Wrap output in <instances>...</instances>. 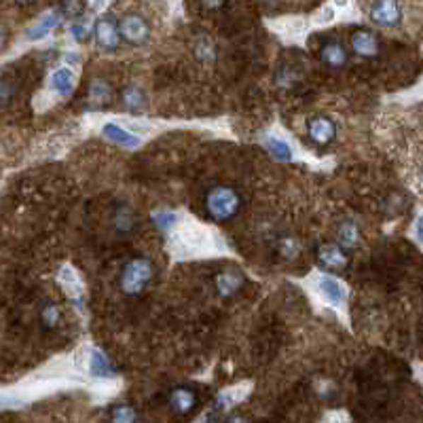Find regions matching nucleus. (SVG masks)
<instances>
[{
    "label": "nucleus",
    "mask_w": 423,
    "mask_h": 423,
    "mask_svg": "<svg viewBox=\"0 0 423 423\" xmlns=\"http://www.w3.org/2000/svg\"><path fill=\"white\" fill-rule=\"evenodd\" d=\"M95 2H98V4H100V2H102V0H95Z\"/></svg>",
    "instance_id": "e433bc0d"
},
{
    "label": "nucleus",
    "mask_w": 423,
    "mask_h": 423,
    "mask_svg": "<svg viewBox=\"0 0 423 423\" xmlns=\"http://www.w3.org/2000/svg\"><path fill=\"white\" fill-rule=\"evenodd\" d=\"M206 8H220L224 4V0H202Z\"/></svg>",
    "instance_id": "473e14b6"
},
{
    "label": "nucleus",
    "mask_w": 423,
    "mask_h": 423,
    "mask_svg": "<svg viewBox=\"0 0 423 423\" xmlns=\"http://www.w3.org/2000/svg\"><path fill=\"white\" fill-rule=\"evenodd\" d=\"M59 284L64 286L66 294H68L79 307H83V282H81L79 273H76L72 267H64V269L59 271Z\"/></svg>",
    "instance_id": "f3484780"
},
{
    "label": "nucleus",
    "mask_w": 423,
    "mask_h": 423,
    "mask_svg": "<svg viewBox=\"0 0 423 423\" xmlns=\"http://www.w3.org/2000/svg\"><path fill=\"white\" fill-rule=\"evenodd\" d=\"M89 375L95 379H112L117 375L112 362L106 358V354H102L100 349H91L89 352Z\"/></svg>",
    "instance_id": "a211bd4d"
},
{
    "label": "nucleus",
    "mask_w": 423,
    "mask_h": 423,
    "mask_svg": "<svg viewBox=\"0 0 423 423\" xmlns=\"http://www.w3.org/2000/svg\"><path fill=\"white\" fill-rule=\"evenodd\" d=\"M195 51H197V55L202 57V59H206V62H212L214 59V49H212L210 40H199V45L195 47Z\"/></svg>",
    "instance_id": "2f4dec72"
},
{
    "label": "nucleus",
    "mask_w": 423,
    "mask_h": 423,
    "mask_svg": "<svg viewBox=\"0 0 423 423\" xmlns=\"http://www.w3.org/2000/svg\"><path fill=\"white\" fill-rule=\"evenodd\" d=\"M318 260L328 271H343L349 265V256L339 243H322L318 248Z\"/></svg>",
    "instance_id": "0eeeda50"
},
{
    "label": "nucleus",
    "mask_w": 423,
    "mask_h": 423,
    "mask_svg": "<svg viewBox=\"0 0 423 423\" xmlns=\"http://www.w3.org/2000/svg\"><path fill=\"white\" fill-rule=\"evenodd\" d=\"M178 214L176 212H170V210H157L153 212V222L157 224V228H161V231H166V233H170V231H174L176 226H178Z\"/></svg>",
    "instance_id": "b1692460"
},
{
    "label": "nucleus",
    "mask_w": 423,
    "mask_h": 423,
    "mask_svg": "<svg viewBox=\"0 0 423 423\" xmlns=\"http://www.w3.org/2000/svg\"><path fill=\"white\" fill-rule=\"evenodd\" d=\"M15 2H17V4H23V6H25V4H32L34 0H15Z\"/></svg>",
    "instance_id": "f704fd0d"
},
{
    "label": "nucleus",
    "mask_w": 423,
    "mask_h": 423,
    "mask_svg": "<svg viewBox=\"0 0 423 423\" xmlns=\"http://www.w3.org/2000/svg\"><path fill=\"white\" fill-rule=\"evenodd\" d=\"M216 292L220 299H231L239 292V288L243 286V273L237 271V269H226V271H220L216 275Z\"/></svg>",
    "instance_id": "9d476101"
},
{
    "label": "nucleus",
    "mask_w": 423,
    "mask_h": 423,
    "mask_svg": "<svg viewBox=\"0 0 423 423\" xmlns=\"http://www.w3.org/2000/svg\"><path fill=\"white\" fill-rule=\"evenodd\" d=\"M13 93H15V87L8 79L0 76V106L8 104L13 100Z\"/></svg>",
    "instance_id": "c756f323"
},
{
    "label": "nucleus",
    "mask_w": 423,
    "mask_h": 423,
    "mask_svg": "<svg viewBox=\"0 0 423 423\" xmlns=\"http://www.w3.org/2000/svg\"><path fill=\"white\" fill-rule=\"evenodd\" d=\"M339 239L343 248H356L360 243V231L354 222H343L339 226Z\"/></svg>",
    "instance_id": "5701e85b"
},
{
    "label": "nucleus",
    "mask_w": 423,
    "mask_h": 423,
    "mask_svg": "<svg viewBox=\"0 0 423 423\" xmlns=\"http://www.w3.org/2000/svg\"><path fill=\"white\" fill-rule=\"evenodd\" d=\"M371 19L381 28H394L402 19L398 0H377L371 8Z\"/></svg>",
    "instance_id": "423d86ee"
},
{
    "label": "nucleus",
    "mask_w": 423,
    "mask_h": 423,
    "mask_svg": "<svg viewBox=\"0 0 423 423\" xmlns=\"http://www.w3.org/2000/svg\"><path fill=\"white\" fill-rule=\"evenodd\" d=\"M83 11H85V0H62V4H59V13L70 19L79 17Z\"/></svg>",
    "instance_id": "bb28decb"
},
{
    "label": "nucleus",
    "mask_w": 423,
    "mask_h": 423,
    "mask_svg": "<svg viewBox=\"0 0 423 423\" xmlns=\"http://www.w3.org/2000/svg\"><path fill=\"white\" fill-rule=\"evenodd\" d=\"M170 407L178 415H189L197 407V392L191 388H174L170 394Z\"/></svg>",
    "instance_id": "4468645a"
},
{
    "label": "nucleus",
    "mask_w": 423,
    "mask_h": 423,
    "mask_svg": "<svg viewBox=\"0 0 423 423\" xmlns=\"http://www.w3.org/2000/svg\"><path fill=\"white\" fill-rule=\"evenodd\" d=\"M6 40H8V32H6V28L0 23V49H4Z\"/></svg>",
    "instance_id": "72a5a7b5"
},
{
    "label": "nucleus",
    "mask_w": 423,
    "mask_h": 423,
    "mask_svg": "<svg viewBox=\"0 0 423 423\" xmlns=\"http://www.w3.org/2000/svg\"><path fill=\"white\" fill-rule=\"evenodd\" d=\"M121 100H123L125 108H129V110H140V108L144 106V102H146V95H144V91H142L138 85H127V87H123V91H121Z\"/></svg>",
    "instance_id": "412c9836"
},
{
    "label": "nucleus",
    "mask_w": 423,
    "mask_h": 423,
    "mask_svg": "<svg viewBox=\"0 0 423 423\" xmlns=\"http://www.w3.org/2000/svg\"><path fill=\"white\" fill-rule=\"evenodd\" d=\"M119 34L129 45H144L151 36V25L142 15H125L119 23Z\"/></svg>",
    "instance_id": "20e7f679"
},
{
    "label": "nucleus",
    "mask_w": 423,
    "mask_h": 423,
    "mask_svg": "<svg viewBox=\"0 0 423 423\" xmlns=\"http://www.w3.org/2000/svg\"><path fill=\"white\" fill-rule=\"evenodd\" d=\"M100 49L108 51V53H115L121 45V34H119V25L112 17H102L98 23H95V32H93Z\"/></svg>",
    "instance_id": "39448f33"
},
{
    "label": "nucleus",
    "mask_w": 423,
    "mask_h": 423,
    "mask_svg": "<svg viewBox=\"0 0 423 423\" xmlns=\"http://www.w3.org/2000/svg\"><path fill=\"white\" fill-rule=\"evenodd\" d=\"M239 208H241V199L237 191L231 187H214L206 195V210L216 222H226L235 218Z\"/></svg>",
    "instance_id": "f03ea898"
},
{
    "label": "nucleus",
    "mask_w": 423,
    "mask_h": 423,
    "mask_svg": "<svg viewBox=\"0 0 423 423\" xmlns=\"http://www.w3.org/2000/svg\"><path fill=\"white\" fill-rule=\"evenodd\" d=\"M74 83H76V76H74V70L68 68V66H59L57 70H53L51 79H49V85L55 93L59 95H70L74 91Z\"/></svg>",
    "instance_id": "dca6fc26"
},
{
    "label": "nucleus",
    "mask_w": 423,
    "mask_h": 423,
    "mask_svg": "<svg viewBox=\"0 0 423 423\" xmlns=\"http://www.w3.org/2000/svg\"><path fill=\"white\" fill-rule=\"evenodd\" d=\"M335 2H337L339 6H345V4H347V0H335Z\"/></svg>",
    "instance_id": "c9c22d12"
},
{
    "label": "nucleus",
    "mask_w": 423,
    "mask_h": 423,
    "mask_svg": "<svg viewBox=\"0 0 423 423\" xmlns=\"http://www.w3.org/2000/svg\"><path fill=\"white\" fill-rule=\"evenodd\" d=\"M245 392H241V388H233V390H224L222 394H218V400H216V409L220 411H226L231 409L233 405H237L241 398H243Z\"/></svg>",
    "instance_id": "393cba45"
},
{
    "label": "nucleus",
    "mask_w": 423,
    "mask_h": 423,
    "mask_svg": "<svg viewBox=\"0 0 423 423\" xmlns=\"http://www.w3.org/2000/svg\"><path fill=\"white\" fill-rule=\"evenodd\" d=\"M115 226L121 231V233H127L134 228V214L129 208H119L117 216H115Z\"/></svg>",
    "instance_id": "a878e982"
},
{
    "label": "nucleus",
    "mask_w": 423,
    "mask_h": 423,
    "mask_svg": "<svg viewBox=\"0 0 423 423\" xmlns=\"http://www.w3.org/2000/svg\"><path fill=\"white\" fill-rule=\"evenodd\" d=\"M110 98H112V87H110L106 81H102V79L91 81V87H89V102H91L95 108L106 106V104L110 102Z\"/></svg>",
    "instance_id": "6ab92c4d"
},
{
    "label": "nucleus",
    "mask_w": 423,
    "mask_h": 423,
    "mask_svg": "<svg viewBox=\"0 0 423 423\" xmlns=\"http://www.w3.org/2000/svg\"><path fill=\"white\" fill-rule=\"evenodd\" d=\"M352 49L354 53H358L360 57H377L379 55V40L373 32L369 30H356L352 34Z\"/></svg>",
    "instance_id": "ddd939ff"
},
{
    "label": "nucleus",
    "mask_w": 423,
    "mask_h": 423,
    "mask_svg": "<svg viewBox=\"0 0 423 423\" xmlns=\"http://www.w3.org/2000/svg\"><path fill=\"white\" fill-rule=\"evenodd\" d=\"M210 235L197 224H187L178 228L172 237V250L178 258H197L210 250Z\"/></svg>",
    "instance_id": "f257e3e1"
},
{
    "label": "nucleus",
    "mask_w": 423,
    "mask_h": 423,
    "mask_svg": "<svg viewBox=\"0 0 423 423\" xmlns=\"http://www.w3.org/2000/svg\"><path fill=\"white\" fill-rule=\"evenodd\" d=\"M153 279V265L149 258H132L123 271H121V277H119V286L121 290L127 294V296H136L140 292H144V288L151 284Z\"/></svg>",
    "instance_id": "7ed1b4c3"
},
{
    "label": "nucleus",
    "mask_w": 423,
    "mask_h": 423,
    "mask_svg": "<svg viewBox=\"0 0 423 423\" xmlns=\"http://www.w3.org/2000/svg\"><path fill=\"white\" fill-rule=\"evenodd\" d=\"M265 149H267V153L275 159V161H292V149L282 140V138H273V136H269L267 140H265Z\"/></svg>",
    "instance_id": "aec40b11"
},
{
    "label": "nucleus",
    "mask_w": 423,
    "mask_h": 423,
    "mask_svg": "<svg viewBox=\"0 0 423 423\" xmlns=\"http://www.w3.org/2000/svg\"><path fill=\"white\" fill-rule=\"evenodd\" d=\"M38 318H40V324L47 328V330H53V328H57V324L62 322V309H59V305L57 303H45L42 307H40V313H38Z\"/></svg>",
    "instance_id": "4be33fe9"
},
{
    "label": "nucleus",
    "mask_w": 423,
    "mask_h": 423,
    "mask_svg": "<svg viewBox=\"0 0 423 423\" xmlns=\"http://www.w3.org/2000/svg\"><path fill=\"white\" fill-rule=\"evenodd\" d=\"M307 132H309V138L315 144H320V146H326V144H330L337 138V125L328 117H315V119H311L309 125H307Z\"/></svg>",
    "instance_id": "6e6552de"
},
{
    "label": "nucleus",
    "mask_w": 423,
    "mask_h": 423,
    "mask_svg": "<svg viewBox=\"0 0 423 423\" xmlns=\"http://www.w3.org/2000/svg\"><path fill=\"white\" fill-rule=\"evenodd\" d=\"M70 36H72L76 42H87V40H89V28L83 25V23H72V25H70Z\"/></svg>",
    "instance_id": "7c9ffc66"
},
{
    "label": "nucleus",
    "mask_w": 423,
    "mask_h": 423,
    "mask_svg": "<svg viewBox=\"0 0 423 423\" xmlns=\"http://www.w3.org/2000/svg\"><path fill=\"white\" fill-rule=\"evenodd\" d=\"M320 59H322V64L328 66L330 70H341V68L347 66L349 53H347V49H345L339 40H328V42L322 47V51H320Z\"/></svg>",
    "instance_id": "9b49d317"
},
{
    "label": "nucleus",
    "mask_w": 423,
    "mask_h": 423,
    "mask_svg": "<svg viewBox=\"0 0 423 423\" xmlns=\"http://www.w3.org/2000/svg\"><path fill=\"white\" fill-rule=\"evenodd\" d=\"M102 138H106L108 142L117 144V146H123V149H138L142 144L140 136L132 134L129 129L117 125V123H106L102 127Z\"/></svg>",
    "instance_id": "1a4fd4ad"
},
{
    "label": "nucleus",
    "mask_w": 423,
    "mask_h": 423,
    "mask_svg": "<svg viewBox=\"0 0 423 423\" xmlns=\"http://www.w3.org/2000/svg\"><path fill=\"white\" fill-rule=\"evenodd\" d=\"M318 290H320V294L322 296H326L332 305H343L345 301H347V288L339 282V279H335V277H330V275H322L320 279H318Z\"/></svg>",
    "instance_id": "2eb2a0df"
},
{
    "label": "nucleus",
    "mask_w": 423,
    "mask_h": 423,
    "mask_svg": "<svg viewBox=\"0 0 423 423\" xmlns=\"http://www.w3.org/2000/svg\"><path fill=\"white\" fill-rule=\"evenodd\" d=\"M299 252H301V245L294 237H282L279 239V254L284 258H296Z\"/></svg>",
    "instance_id": "c85d7f7f"
},
{
    "label": "nucleus",
    "mask_w": 423,
    "mask_h": 423,
    "mask_svg": "<svg viewBox=\"0 0 423 423\" xmlns=\"http://www.w3.org/2000/svg\"><path fill=\"white\" fill-rule=\"evenodd\" d=\"M110 419L117 423H132L138 419V415L134 413V409H132V407H127V405H121V407H115V409H112V413H110Z\"/></svg>",
    "instance_id": "cd10ccee"
},
{
    "label": "nucleus",
    "mask_w": 423,
    "mask_h": 423,
    "mask_svg": "<svg viewBox=\"0 0 423 423\" xmlns=\"http://www.w3.org/2000/svg\"><path fill=\"white\" fill-rule=\"evenodd\" d=\"M62 13H59V8L57 11H49V13H45L34 25H30L28 30H25V38L28 40H40V38H45V36H49L59 23H62Z\"/></svg>",
    "instance_id": "f8f14e48"
}]
</instances>
